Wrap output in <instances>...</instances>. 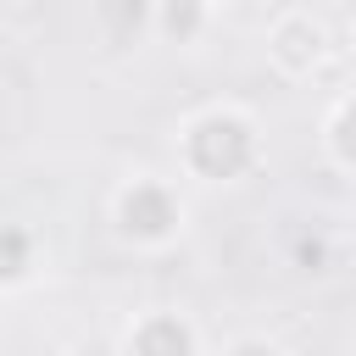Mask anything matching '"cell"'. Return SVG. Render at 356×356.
Returning a JSON list of instances; mask_svg holds the SVG:
<instances>
[{"instance_id":"1","label":"cell","mask_w":356,"mask_h":356,"mask_svg":"<svg viewBox=\"0 0 356 356\" xmlns=\"http://www.w3.org/2000/svg\"><path fill=\"white\" fill-rule=\"evenodd\" d=\"M261 156V139H256V122L234 106H211L200 117H189V128L178 134V161L206 178V184H234L256 167Z\"/></svg>"},{"instance_id":"2","label":"cell","mask_w":356,"mask_h":356,"mask_svg":"<svg viewBox=\"0 0 356 356\" xmlns=\"http://www.w3.org/2000/svg\"><path fill=\"white\" fill-rule=\"evenodd\" d=\"M111 217H117L122 239H134V245H167L184 228V200L161 178H128L117 189V200H111Z\"/></svg>"},{"instance_id":"7","label":"cell","mask_w":356,"mask_h":356,"mask_svg":"<svg viewBox=\"0 0 356 356\" xmlns=\"http://www.w3.org/2000/svg\"><path fill=\"white\" fill-rule=\"evenodd\" d=\"M211 22V6H200V0H178V6H150V28L156 33H167V39H195L200 28Z\"/></svg>"},{"instance_id":"8","label":"cell","mask_w":356,"mask_h":356,"mask_svg":"<svg viewBox=\"0 0 356 356\" xmlns=\"http://www.w3.org/2000/svg\"><path fill=\"white\" fill-rule=\"evenodd\" d=\"M222 356H284V350H278L273 339H261V334H239V339H234Z\"/></svg>"},{"instance_id":"3","label":"cell","mask_w":356,"mask_h":356,"mask_svg":"<svg viewBox=\"0 0 356 356\" xmlns=\"http://www.w3.org/2000/svg\"><path fill=\"white\" fill-rule=\"evenodd\" d=\"M328 50H334V33H328V22H323L317 11H306V6L278 11L273 28H267V56H273V67H278L284 78H312V72L328 61Z\"/></svg>"},{"instance_id":"9","label":"cell","mask_w":356,"mask_h":356,"mask_svg":"<svg viewBox=\"0 0 356 356\" xmlns=\"http://www.w3.org/2000/svg\"><path fill=\"white\" fill-rule=\"evenodd\" d=\"M56 356H78V350H56Z\"/></svg>"},{"instance_id":"5","label":"cell","mask_w":356,"mask_h":356,"mask_svg":"<svg viewBox=\"0 0 356 356\" xmlns=\"http://www.w3.org/2000/svg\"><path fill=\"white\" fill-rule=\"evenodd\" d=\"M323 145H328L334 167L356 178V89L334 100V111H328V122H323Z\"/></svg>"},{"instance_id":"4","label":"cell","mask_w":356,"mask_h":356,"mask_svg":"<svg viewBox=\"0 0 356 356\" xmlns=\"http://www.w3.org/2000/svg\"><path fill=\"white\" fill-rule=\"evenodd\" d=\"M128 356H195V328L178 312H145L128 328Z\"/></svg>"},{"instance_id":"6","label":"cell","mask_w":356,"mask_h":356,"mask_svg":"<svg viewBox=\"0 0 356 356\" xmlns=\"http://www.w3.org/2000/svg\"><path fill=\"white\" fill-rule=\"evenodd\" d=\"M33 273V234L22 222H0V289L22 284Z\"/></svg>"}]
</instances>
